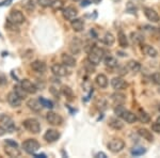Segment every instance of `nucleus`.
Returning a JSON list of instances; mask_svg holds the SVG:
<instances>
[{
  "label": "nucleus",
  "instance_id": "1",
  "mask_svg": "<svg viewBox=\"0 0 160 158\" xmlns=\"http://www.w3.org/2000/svg\"><path fill=\"white\" fill-rule=\"evenodd\" d=\"M15 123L11 116L7 115H0V136L7 133L11 134L15 130Z\"/></svg>",
  "mask_w": 160,
  "mask_h": 158
},
{
  "label": "nucleus",
  "instance_id": "12",
  "mask_svg": "<svg viewBox=\"0 0 160 158\" xmlns=\"http://www.w3.org/2000/svg\"><path fill=\"white\" fill-rule=\"evenodd\" d=\"M111 85H112V88L114 90L121 91V90L127 89L128 84L122 78V77H114V78L111 80Z\"/></svg>",
  "mask_w": 160,
  "mask_h": 158
},
{
  "label": "nucleus",
  "instance_id": "32",
  "mask_svg": "<svg viewBox=\"0 0 160 158\" xmlns=\"http://www.w3.org/2000/svg\"><path fill=\"white\" fill-rule=\"evenodd\" d=\"M50 7L53 11H62L64 8V1L63 0H52Z\"/></svg>",
  "mask_w": 160,
  "mask_h": 158
},
{
  "label": "nucleus",
  "instance_id": "16",
  "mask_svg": "<svg viewBox=\"0 0 160 158\" xmlns=\"http://www.w3.org/2000/svg\"><path fill=\"white\" fill-rule=\"evenodd\" d=\"M31 69L32 71H34L35 73H38V74H44L47 69V66H46V63L41 60H35L31 63Z\"/></svg>",
  "mask_w": 160,
  "mask_h": 158
},
{
  "label": "nucleus",
  "instance_id": "38",
  "mask_svg": "<svg viewBox=\"0 0 160 158\" xmlns=\"http://www.w3.org/2000/svg\"><path fill=\"white\" fill-rule=\"evenodd\" d=\"M131 38H132V41L133 42H136V43H138V44H140L143 42V37L140 34V33H138V32H132L131 33Z\"/></svg>",
  "mask_w": 160,
  "mask_h": 158
},
{
  "label": "nucleus",
  "instance_id": "29",
  "mask_svg": "<svg viewBox=\"0 0 160 158\" xmlns=\"http://www.w3.org/2000/svg\"><path fill=\"white\" fill-rule=\"evenodd\" d=\"M127 69H129L130 72H132V73H138L141 69V64L139 63L138 61L130 60V61H128V63H127Z\"/></svg>",
  "mask_w": 160,
  "mask_h": 158
},
{
  "label": "nucleus",
  "instance_id": "35",
  "mask_svg": "<svg viewBox=\"0 0 160 158\" xmlns=\"http://www.w3.org/2000/svg\"><path fill=\"white\" fill-rule=\"evenodd\" d=\"M22 7L28 12H32L34 10V2H33V0H26L24 4H22Z\"/></svg>",
  "mask_w": 160,
  "mask_h": 158
},
{
  "label": "nucleus",
  "instance_id": "31",
  "mask_svg": "<svg viewBox=\"0 0 160 158\" xmlns=\"http://www.w3.org/2000/svg\"><path fill=\"white\" fill-rule=\"evenodd\" d=\"M102 42H104L107 46H112L115 42L114 35H113L111 32H107L104 35V38H102Z\"/></svg>",
  "mask_w": 160,
  "mask_h": 158
},
{
  "label": "nucleus",
  "instance_id": "37",
  "mask_svg": "<svg viewBox=\"0 0 160 158\" xmlns=\"http://www.w3.org/2000/svg\"><path fill=\"white\" fill-rule=\"evenodd\" d=\"M40 102H41V104H42L43 107L48 108V109H52L53 104H52V102H51V100L46 99V98H44V97H40Z\"/></svg>",
  "mask_w": 160,
  "mask_h": 158
},
{
  "label": "nucleus",
  "instance_id": "30",
  "mask_svg": "<svg viewBox=\"0 0 160 158\" xmlns=\"http://www.w3.org/2000/svg\"><path fill=\"white\" fill-rule=\"evenodd\" d=\"M105 65L109 69H114V67L118 66V60L112 56H107L105 58Z\"/></svg>",
  "mask_w": 160,
  "mask_h": 158
},
{
  "label": "nucleus",
  "instance_id": "2",
  "mask_svg": "<svg viewBox=\"0 0 160 158\" xmlns=\"http://www.w3.org/2000/svg\"><path fill=\"white\" fill-rule=\"evenodd\" d=\"M105 57V51L102 48L97 47V46H94L92 48V50L89 53V57H88V60H89L91 63H93L94 65H98V64L102 62V60Z\"/></svg>",
  "mask_w": 160,
  "mask_h": 158
},
{
  "label": "nucleus",
  "instance_id": "28",
  "mask_svg": "<svg viewBox=\"0 0 160 158\" xmlns=\"http://www.w3.org/2000/svg\"><path fill=\"white\" fill-rule=\"evenodd\" d=\"M118 45L121 46L122 48H127L128 47V38L126 37V34L122 31L118 33Z\"/></svg>",
  "mask_w": 160,
  "mask_h": 158
},
{
  "label": "nucleus",
  "instance_id": "18",
  "mask_svg": "<svg viewBox=\"0 0 160 158\" xmlns=\"http://www.w3.org/2000/svg\"><path fill=\"white\" fill-rule=\"evenodd\" d=\"M27 106L30 110H32L33 112H40L42 110L43 106L41 104L40 99H35V98H31L27 102Z\"/></svg>",
  "mask_w": 160,
  "mask_h": 158
},
{
  "label": "nucleus",
  "instance_id": "49",
  "mask_svg": "<svg viewBox=\"0 0 160 158\" xmlns=\"http://www.w3.org/2000/svg\"><path fill=\"white\" fill-rule=\"evenodd\" d=\"M89 3H90L89 0H83V1H82V3H81V6L82 7H87V6H89Z\"/></svg>",
  "mask_w": 160,
  "mask_h": 158
},
{
  "label": "nucleus",
  "instance_id": "14",
  "mask_svg": "<svg viewBox=\"0 0 160 158\" xmlns=\"http://www.w3.org/2000/svg\"><path fill=\"white\" fill-rule=\"evenodd\" d=\"M82 49V42L78 38H74L69 43V50L73 55H78Z\"/></svg>",
  "mask_w": 160,
  "mask_h": 158
},
{
  "label": "nucleus",
  "instance_id": "10",
  "mask_svg": "<svg viewBox=\"0 0 160 158\" xmlns=\"http://www.w3.org/2000/svg\"><path fill=\"white\" fill-rule=\"evenodd\" d=\"M20 85H22V89H24L28 94H34V93H37L38 89L37 85L33 84L32 81H30L29 79H22V81H20Z\"/></svg>",
  "mask_w": 160,
  "mask_h": 158
},
{
  "label": "nucleus",
  "instance_id": "6",
  "mask_svg": "<svg viewBox=\"0 0 160 158\" xmlns=\"http://www.w3.org/2000/svg\"><path fill=\"white\" fill-rule=\"evenodd\" d=\"M9 20L15 25H22L25 23L26 17L22 14V12L18 11V10H12L9 15Z\"/></svg>",
  "mask_w": 160,
  "mask_h": 158
},
{
  "label": "nucleus",
  "instance_id": "17",
  "mask_svg": "<svg viewBox=\"0 0 160 158\" xmlns=\"http://www.w3.org/2000/svg\"><path fill=\"white\" fill-rule=\"evenodd\" d=\"M121 119H123L124 121L126 122V123L128 124H133L136 123L137 121H138V118H137V115H135L133 112H131V111L125 109L122 112V115H120Z\"/></svg>",
  "mask_w": 160,
  "mask_h": 158
},
{
  "label": "nucleus",
  "instance_id": "34",
  "mask_svg": "<svg viewBox=\"0 0 160 158\" xmlns=\"http://www.w3.org/2000/svg\"><path fill=\"white\" fill-rule=\"evenodd\" d=\"M62 93H63L68 98H69V99H72V98L74 97L73 90H72L69 87H68V85H63V87H62Z\"/></svg>",
  "mask_w": 160,
  "mask_h": 158
},
{
  "label": "nucleus",
  "instance_id": "26",
  "mask_svg": "<svg viewBox=\"0 0 160 158\" xmlns=\"http://www.w3.org/2000/svg\"><path fill=\"white\" fill-rule=\"evenodd\" d=\"M137 118H138V120L141 122V123H149L151 122V116L148 112H145L143 109H139L138 112H137Z\"/></svg>",
  "mask_w": 160,
  "mask_h": 158
},
{
  "label": "nucleus",
  "instance_id": "13",
  "mask_svg": "<svg viewBox=\"0 0 160 158\" xmlns=\"http://www.w3.org/2000/svg\"><path fill=\"white\" fill-rule=\"evenodd\" d=\"M77 14H78V11L74 7H66L63 8V10H62V15L66 20H71L72 22L77 17Z\"/></svg>",
  "mask_w": 160,
  "mask_h": 158
},
{
  "label": "nucleus",
  "instance_id": "50",
  "mask_svg": "<svg viewBox=\"0 0 160 158\" xmlns=\"http://www.w3.org/2000/svg\"><path fill=\"white\" fill-rule=\"evenodd\" d=\"M35 158H40V157H46L45 154H33Z\"/></svg>",
  "mask_w": 160,
  "mask_h": 158
},
{
  "label": "nucleus",
  "instance_id": "43",
  "mask_svg": "<svg viewBox=\"0 0 160 158\" xmlns=\"http://www.w3.org/2000/svg\"><path fill=\"white\" fill-rule=\"evenodd\" d=\"M152 79H153V81L156 84L160 85V72H158V73H155L153 76H152Z\"/></svg>",
  "mask_w": 160,
  "mask_h": 158
},
{
  "label": "nucleus",
  "instance_id": "3",
  "mask_svg": "<svg viewBox=\"0 0 160 158\" xmlns=\"http://www.w3.org/2000/svg\"><path fill=\"white\" fill-rule=\"evenodd\" d=\"M22 146L27 154L33 155L38 151V149H40V143H38V141H37L35 139H27L22 142Z\"/></svg>",
  "mask_w": 160,
  "mask_h": 158
},
{
  "label": "nucleus",
  "instance_id": "47",
  "mask_svg": "<svg viewBox=\"0 0 160 158\" xmlns=\"http://www.w3.org/2000/svg\"><path fill=\"white\" fill-rule=\"evenodd\" d=\"M12 1H13V0H3L2 2H0V7H7V6H10Z\"/></svg>",
  "mask_w": 160,
  "mask_h": 158
},
{
  "label": "nucleus",
  "instance_id": "54",
  "mask_svg": "<svg viewBox=\"0 0 160 158\" xmlns=\"http://www.w3.org/2000/svg\"><path fill=\"white\" fill-rule=\"evenodd\" d=\"M73 1H77V0H73Z\"/></svg>",
  "mask_w": 160,
  "mask_h": 158
},
{
  "label": "nucleus",
  "instance_id": "45",
  "mask_svg": "<svg viewBox=\"0 0 160 158\" xmlns=\"http://www.w3.org/2000/svg\"><path fill=\"white\" fill-rule=\"evenodd\" d=\"M7 84V77L4 74L0 73V85H4Z\"/></svg>",
  "mask_w": 160,
  "mask_h": 158
},
{
  "label": "nucleus",
  "instance_id": "36",
  "mask_svg": "<svg viewBox=\"0 0 160 158\" xmlns=\"http://www.w3.org/2000/svg\"><path fill=\"white\" fill-rule=\"evenodd\" d=\"M144 153H145V149H144V147H141V146H136L131 150V154H132L133 156H141V155H143Z\"/></svg>",
  "mask_w": 160,
  "mask_h": 158
},
{
  "label": "nucleus",
  "instance_id": "40",
  "mask_svg": "<svg viewBox=\"0 0 160 158\" xmlns=\"http://www.w3.org/2000/svg\"><path fill=\"white\" fill-rule=\"evenodd\" d=\"M51 2H52V0H38V4L42 8L50 7Z\"/></svg>",
  "mask_w": 160,
  "mask_h": 158
},
{
  "label": "nucleus",
  "instance_id": "21",
  "mask_svg": "<svg viewBox=\"0 0 160 158\" xmlns=\"http://www.w3.org/2000/svg\"><path fill=\"white\" fill-rule=\"evenodd\" d=\"M142 51H143L144 55H146L148 57H151V58H156L157 55H158V51L157 49L153 47L152 45H142Z\"/></svg>",
  "mask_w": 160,
  "mask_h": 158
},
{
  "label": "nucleus",
  "instance_id": "19",
  "mask_svg": "<svg viewBox=\"0 0 160 158\" xmlns=\"http://www.w3.org/2000/svg\"><path fill=\"white\" fill-rule=\"evenodd\" d=\"M4 153L9 157H19L20 154H22L18 146H13L9 145V144H6V146H4Z\"/></svg>",
  "mask_w": 160,
  "mask_h": 158
},
{
  "label": "nucleus",
  "instance_id": "4",
  "mask_svg": "<svg viewBox=\"0 0 160 158\" xmlns=\"http://www.w3.org/2000/svg\"><path fill=\"white\" fill-rule=\"evenodd\" d=\"M22 126L27 129L29 133L38 134L41 131V124L35 119H27L22 122Z\"/></svg>",
  "mask_w": 160,
  "mask_h": 158
},
{
  "label": "nucleus",
  "instance_id": "11",
  "mask_svg": "<svg viewBox=\"0 0 160 158\" xmlns=\"http://www.w3.org/2000/svg\"><path fill=\"white\" fill-rule=\"evenodd\" d=\"M59 138H60V133H59L57 129H53V128L47 129L46 133L44 134V140H46V141L49 142V143L56 142Z\"/></svg>",
  "mask_w": 160,
  "mask_h": 158
},
{
  "label": "nucleus",
  "instance_id": "41",
  "mask_svg": "<svg viewBox=\"0 0 160 158\" xmlns=\"http://www.w3.org/2000/svg\"><path fill=\"white\" fill-rule=\"evenodd\" d=\"M94 44H93L92 42H90V41H88V42H86V44H84V46H83V48H84V50L87 51L88 54L90 53V51L92 50V48L94 47Z\"/></svg>",
  "mask_w": 160,
  "mask_h": 158
},
{
  "label": "nucleus",
  "instance_id": "46",
  "mask_svg": "<svg viewBox=\"0 0 160 158\" xmlns=\"http://www.w3.org/2000/svg\"><path fill=\"white\" fill-rule=\"evenodd\" d=\"M50 92H51V94H53L55 95V96H57V97H59V94H60V93H59V90L58 89H56L55 87H50Z\"/></svg>",
  "mask_w": 160,
  "mask_h": 158
},
{
  "label": "nucleus",
  "instance_id": "9",
  "mask_svg": "<svg viewBox=\"0 0 160 158\" xmlns=\"http://www.w3.org/2000/svg\"><path fill=\"white\" fill-rule=\"evenodd\" d=\"M66 65H64V64H53L52 66H51V72H52V74L55 75L56 77H64L68 75V69H66Z\"/></svg>",
  "mask_w": 160,
  "mask_h": 158
},
{
  "label": "nucleus",
  "instance_id": "51",
  "mask_svg": "<svg viewBox=\"0 0 160 158\" xmlns=\"http://www.w3.org/2000/svg\"><path fill=\"white\" fill-rule=\"evenodd\" d=\"M90 1H92L93 3H96L97 4V3H99V2L102 1V0H90Z\"/></svg>",
  "mask_w": 160,
  "mask_h": 158
},
{
  "label": "nucleus",
  "instance_id": "52",
  "mask_svg": "<svg viewBox=\"0 0 160 158\" xmlns=\"http://www.w3.org/2000/svg\"><path fill=\"white\" fill-rule=\"evenodd\" d=\"M157 122H159V123H160V116L158 118V120H157Z\"/></svg>",
  "mask_w": 160,
  "mask_h": 158
},
{
  "label": "nucleus",
  "instance_id": "25",
  "mask_svg": "<svg viewBox=\"0 0 160 158\" xmlns=\"http://www.w3.org/2000/svg\"><path fill=\"white\" fill-rule=\"evenodd\" d=\"M95 82H96V84L98 85L99 88H102V89H105V88L108 87V78L104 74L97 75L96 78H95Z\"/></svg>",
  "mask_w": 160,
  "mask_h": 158
},
{
  "label": "nucleus",
  "instance_id": "48",
  "mask_svg": "<svg viewBox=\"0 0 160 158\" xmlns=\"http://www.w3.org/2000/svg\"><path fill=\"white\" fill-rule=\"evenodd\" d=\"M95 157H96V158H106V157H107V155H106L105 153H102V152H99V153H97V154L95 155Z\"/></svg>",
  "mask_w": 160,
  "mask_h": 158
},
{
  "label": "nucleus",
  "instance_id": "53",
  "mask_svg": "<svg viewBox=\"0 0 160 158\" xmlns=\"http://www.w3.org/2000/svg\"><path fill=\"white\" fill-rule=\"evenodd\" d=\"M158 109H159V111H160V104H159V106H158Z\"/></svg>",
  "mask_w": 160,
  "mask_h": 158
},
{
  "label": "nucleus",
  "instance_id": "33",
  "mask_svg": "<svg viewBox=\"0 0 160 158\" xmlns=\"http://www.w3.org/2000/svg\"><path fill=\"white\" fill-rule=\"evenodd\" d=\"M14 92H16L17 95H18V96L22 98V99H24V98L27 97V94H28V93L26 92L24 89H22V87L20 84L19 85L18 84L14 85Z\"/></svg>",
  "mask_w": 160,
  "mask_h": 158
},
{
  "label": "nucleus",
  "instance_id": "8",
  "mask_svg": "<svg viewBox=\"0 0 160 158\" xmlns=\"http://www.w3.org/2000/svg\"><path fill=\"white\" fill-rule=\"evenodd\" d=\"M7 100L8 103L10 104V106L13 108H18L20 105H22V98H20L18 95H17L16 92L12 91L8 94L7 96Z\"/></svg>",
  "mask_w": 160,
  "mask_h": 158
},
{
  "label": "nucleus",
  "instance_id": "39",
  "mask_svg": "<svg viewBox=\"0 0 160 158\" xmlns=\"http://www.w3.org/2000/svg\"><path fill=\"white\" fill-rule=\"evenodd\" d=\"M95 66L93 63H91L89 60H86V62H84V69H86L87 72H89V73H94L95 71Z\"/></svg>",
  "mask_w": 160,
  "mask_h": 158
},
{
  "label": "nucleus",
  "instance_id": "15",
  "mask_svg": "<svg viewBox=\"0 0 160 158\" xmlns=\"http://www.w3.org/2000/svg\"><path fill=\"white\" fill-rule=\"evenodd\" d=\"M144 15L152 23H158L160 20L158 13L155 11L154 9H152V8H144Z\"/></svg>",
  "mask_w": 160,
  "mask_h": 158
},
{
  "label": "nucleus",
  "instance_id": "20",
  "mask_svg": "<svg viewBox=\"0 0 160 158\" xmlns=\"http://www.w3.org/2000/svg\"><path fill=\"white\" fill-rule=\"evenodd\" d=\"M61 60L64 65H66L68 67H74L76 65V59H75L72 55H68V54H65V53L62 54Z\"/></svg>",
  "mask_w": 160,
  "mask_h": 158
},
{
  "label": "nucleus",
  "instance_id": "44",
  "mask_svg": "<svg viewBox=\"0 0 160 158\" xmlns=\"http://www.w3.org/2000/svg\"><path fill=\"white\" fill-rule=\"evenodd\" d=\"M4 144H9V145H13V146H18L17 142L12 139H7L6 141H4Z\"/></svg>",
  "mask_w": 160,
  "mask_h": 158
},
{
  "label": "nucleus",
  "instance_id": "27",
  "mask_svg": "<svg viewBox=\"0 0 160 158\" xmlns=\"http://www.w3.org/2000/svg\"><path fill=\"white\" fill-rule=\"evenodd\" d=\"M111 98H112V100L117 104V105H123L126 100V96L123 93H120V92L113 93V94L111 95Z\"/></svg>",
  "mask_w": 160,
  "mask_h": 158
},
{
  "label": "nucleus",
  "instance_id": "23",
  "mask_svg": "<svg viewBox=\"0 0 160 158\" xmlns=\"http://www.w3.org/2000/svg\"><path fill=\"white\" fill-rule=\"evenodd\" d=\"M71 26L75 32H81L84 28V22L81 18H77L76 17L75 19L72 20Z\"/></svg>",
  "mask_w": 160,
  "mask_h": 158
},
{
  "label": "nucleus",
  "instance_id": "7",
  "mask_svg": "<svg viewBox=\"0 0 160 158\" xmlns=\"http://www.w3.org/2000/svg\"><path fill=\"white\" fill-rule=\"evenodd\" d=\"M46 120H47L48 123L52 126H59L63 123V119H62V116L60 115H58V113L53 112V111H49V112L47 113V115H46Z\"/></svg>",
  "mask_w": 160,
  "mask_h": 158
},
{
  "label": "nucleus",
  "instance_id": "24",
  "mask_svg": "<svg viewBox=\"0 0 160 158\" xmlns=\"http://www.w3.org/2000/svg\"><path fill=\"white\" fill-rule=\"evenodd\" d=\"M138 134H139V136L142 137L143 139H145L146 141H148V142H153L154 141L153 134H152V131L148 130V128H139Z\"/></svg>",
  "mask_w": 160,
  "mask_h": 158
},
{
  "label": "nucleus",
  "instance_id": "22",
  "mask_svg": "<svg viewBox=\"0 0 160 158\" xmlns=\"http://www.w3.org/2000/svg\"><path fill=\"white\" fill-rule=\"evenodd\" d=\"M108 125L111 128L115 129V130H120V129H122L124 127V123L118 118H110L109 121H108Z\"/></svg>",
  "mask_w": 160,
  "mask_h": 158
},
{
  "label": "nucleus",
  "instance_id": "42",
  "mask_svg": "<svg viewBox=\"0 0 160 158\" xmlns=\"http://www.w3.org/2000/svg\"><path fill=\"white\" fill-rule=\"evenodd\" d=\"M152 130L157 134H160V123L159 122H154L152 124Z\"/></svg>",
  "mask_w": 160,
  "mask_h": 158
},
{
  "label": "nucleus",
  "instance_id": "5",
  "mask_svg": "<svg viewBox=\"0 0 160 158\" xmlns=\"http://www.w3.org/2000/svg\"><path fill=\"white\" fill-rule=\"evenodd\" d=\"M125 147V142L121 138H113L108 143V149L112 153H120Z\"/></svg>",
  "mask_w": 160,
  "mask_h": 158
}]
</instances>
